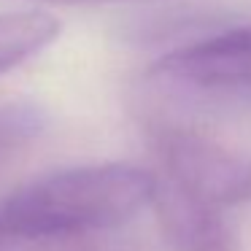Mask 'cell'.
Wrapping results in <instances>:
<instances>
[{
	"mask_svg": "<svg viewBox=\"0 0 251 251\" xmlns=\"http://www.w3.org/2000/svg\"><path fill=\"white\" fill-rule=\"evenodd\" d=\"M157 176L127 162L78 165L35 178L0 200V222L49 238L87 240L119 227L154 197Z\"/></svg>",
	"mask_w": 251,
	"mask_h": 251,
	"instance_id": "cell-1",
	"label": "cell"
},
{
	"mask_svg": "<svg viewBox=\"0 0 251 251\" xmlns=\"http://www.w3.org/2000/svg\"><path fill=\"white\" fill-rule=\"evenodd\" d=\"M149 76L159 89L197 108H251V25L170 51Z\"/></svg>",
	"mask_w": 251,
	"mask_h": 251,
	"instance_id": "cell-2",
	"label": "cell"
},
{
	"mask_svg": "<svg viewBox=\"0 0 251 251\" xmlns=\"http://www.w3.org/2000/svg\"><path fill=\"white\" fill-rule=\"evenodd\" d=\"M154 154L168 184L216 211L251 202V157L184 127H157Z\"/></svg>",
	"mask_w": 251,
	"mask_h": 251,
	"instance_id": "cell-3",
	"label": "cell"
},
{
	"mask_svg": "<svg viewBox=\"0 0 251 251\" xmlns=\"http://www.w3.org/2000/svg\"><path fill=\"white\" fill-rule=\"evenodd\" d=\"M151 205L173 251H238V238L224 222L222 211L192 200L157 176Z\"/></svg>",
	"mask_w": 251,
	"mask_h": 251,
	"instance_id": "cell-4",
	"label": "cell"
},
{
	"mask_svg": "<svg viewBox=\"0 0 251 251\" xmlns=\"http://www.w3.org/2000/svg\"><path fill=\"white\" fill-rule=\"evenodd\" d=\"M60 35L57 17L44 11L0 14V73L27 62Z\"/></svg>",
	"mask_w": 251,
	"mask_h": 251,
	"instance_id": "cell-5",
	"label": "cell"
},
{
	"mask_svg": "<svg viewBox=\"0 0 251 251\" xmlns=\"http://www.w3.org/2000/svg\"><path fill=\"white\" fill-rule=\"evenodd\" d=\"M0 251H98L89 240L49 238L0 222Z\"/></svg>",
	"mask_w": 251,
	"mask_h": 251,
	"instance_id": "cell-6",
	"label": "cell"
},
{
	"mask_svg": "<svg viewBox=\"0 0 251 251\" xmlns=\"http://www.w3.org/2000/svg\"><path fill=\"white\" fill-rule=\"evenodd\" d=\"M30 135H33V116L27 111H0V165Z\"/></svg>",
	"mask_w": 251,
	"mask_h": 251,
	"instance_id": "cell-7",
	"label": "cell"
},
{
	"mask_svg": "<svg viewBox=\"0 0 251 251\" xmlns=\"http://www.w3.org/2000/svg\"><path fill=\"white\" fill-rule=\"evenodd\" d=\"M46 3H68V6H76V3H105V0H46Z\"/></svg>",
	"mask_w": 251,
	"mask_h": 251,
	"instance_id": "cell-8",
	"label": "cell"
}]
</instances>
